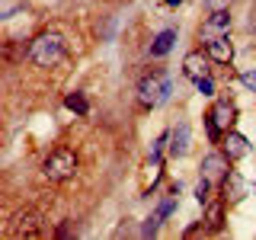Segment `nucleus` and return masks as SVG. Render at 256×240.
Returning a JSON list of instances; mask_svg holds the SVG:
<instances>
[{
	"instance_id": "1",
	"label": "nucleus",
	"mask_w": 256,
	"mask_h": 240,
	"mask_svg": "<svg viewBox=\"0 0 256 240\" xmlns=\"http://www.w3.org/2000/svg\"><path fill=\"white\" fill-rule=\"evenodd\" d=\"M64 54V38L58 32H42L38 38H32L29 45V58L32 64H38V68H54V64L61 61Z\"/></svg>"
},
{
	"instance_id": "2",
	"label": "nucleus",
	"mask_w": 256,
	"mask_h": 240,
	"mask_svg": "<svg viewBox=\"0 0 256 240\" xmlns=\"http://www.w3.org/2000/svg\"><path fill=\"white\" fill-rule=\"evenodd\" d=\"M234 122H237V109H234V102H230V100H218L212 109H208V116H205L208 138L218 141L221 134H228V132H230V125H234Z\"/></svg>"
},
{
	"instance_id": "3",
	"label": "nucleus",
	"mask_w": 256,
	"mask_h": 240,
	"mask_svg": "<svg viewBox=\"0 0 256 240\" xmlns=\"http://www.w3.org/2000/svg\"><path fill=\"white\" fill-rule=\"evenodd\" d=\"M74 170H77V154L70 148H58L54 154H48L45 166H42V173L52 182H68L74 176Z\"/></svg>"
},
{
	"instance_id": "4",
	"label": "nucleus",
	"mask_w": 256,
	"mask_h": 240,
	"mask_svg": "<svg viewBox=\"0 0 256 240\" xmlns=\"http://www.w3.org/2000/svg\"><path fill=\"white\" fill-rule=\"evenodd\" d=\"M170 96V80L164 74H150L138 84V100L141 106H160V102Z\"/></svg>"
},
{
	"instance_id": "5",
	"label": "nucleus",
	"mask_w": 256,
	"mask_h": 240,
	"mask_svg": "<svg viewBox=\"0 0 256 240\" xmlns=\"http://www.w3.org/2000/svg\"><path fill=\"white\" fill-rule=\"evenodd\" d=\"M228 160H230V157L224 154V150H221V154H208V157L202 160V176H205V180H212V182H224V176L230 173Z\"/></svg>"
},
{
	"instance_id": "6",
	"label": "nucleus",
	"mask_w": 256,
	"mask_h": 240,
	"mask_svg": "<svg viewBox=\"0 0 256 240\" xmlns=\"http://www.w3.org/2000/svg\"><path fill=\"white\" fill-rule=\"evenodd\" d=\"M228 32H230V13L228 10H212V16H208L205 26H202V38L208 42V38L228 36Z\"/></svg>"
},
{
	"instance_id": "7",
	"label": "nucleus",
	"mask_w": 256,
	"mask_h": 240,
	"mask_svg": "<svg viewBox=\"0 0 256 240\" xmlns=\"http://www.w3.org/2000/svg\"><path fill=\"white\" fill-rule=\"evenodd\" d=\"M208 61H212V54H208V52H189L186 61H182V74H186L189 80L208 77Z\"/></svg>"
},
{
	"instance_id": "8",
	"label": "nucleus",
	"mask_w": 256,
	"mask_h": 240,
	"mask_svg": "<svg viewBox=\"0 0 256 240\" xmlns=\"http://www.w3.org/2000/svg\"><path fill=\"white\" fill-rule=\"evenodd\" d=\"M13 237H36V234H42V218H38L36 212H22V214H16L13 218Z\"/></svg>"
},
{
	"instance_id": "9",
	"label": "nucleus",
	"mask_w": 256,
	"mask_h": 240,
	"mask_svg": "<svg viewBox=\"0 0 256 240\" xmlns=\"http://www.w3.org/2000/svg\"><path fill=\"white\" fill-rule=\"evenodd\" d=\"M221 150H224L230 160H240V157L250 154V141H246L244 134H237V132H228V134L221 138Z\"/></svg>"
},
{
	"instance_id": "10",
	"label": "nucleus",
	"mask_w": 256,
	"mask_h": 240,
	"mask_svg": "<svg viewBox=\"0 0 256 240\" xmlns=\"http://www.w3.org/2000/svg\"><path fill=\"white\" fill-rule=\"evenodd\" d=\"M221 189H224V198H230V202H240V198H246V182H244V176L234 173V170L224 176Z\"/></svg>"
},
{
	"instance_id": "11",
	"label": "nucleus",
	"mask_w": 256,
	"mask_h": 240,
	"mask_svg": "<svg viewBox=\"0 0 256 240\" xmlns=\"http://www.w3.org/2000/svg\"><path fill=\"white\" fill-rule=\"evenodd\" d=\"M208 54H212V61L218 64H228L234 58V45H230L228 36H218V38H208Z\"/></svg>"
},
{
	"instance_id": "12",
	"label": "nucleus",
	"mask_w": 256,
	"mask_h": 240,
	"mask_svg": "<svg viewBox=\"0 0 256 240\" xmlns=\"http://www.w3.org/2000/svg\"><path fill=\"white\" fill-rule=\"evenodd\" d=\"M221 224H224V202H212V198H208L205 228H208V230H221Z\"/></svg>"
},
{
	"instance_id": "13",
	"label": "nucleus",
	"mask_w": 256,
	"mask_h": 240,
	"mask_svg": "<svg viewBox=\"0 0 256 240\" xmlns=\"http://www.w3.org/2000/svg\"><path fill=\"white\" fill-rule=\"evenodd\" d=\"M173 42H176V32H173V29H164V32L154 38V45H150V54H154V58H164V54H170Z\"/></svg>"
},
{
	"instance_id": "14",
	"label": "nucleus",
	"mask_w": 256,
	"mask_h": 240,
	"mask_svg": "<svg viewBox=\"0 0 256 240\" xmlns=\"http://www.w3.org/2000/svg\"><path fill=\"white\" fill-rule=\"evenodd\" d=\"M186 150H189V125H176L173 144H170V154H173V157H182Z\"/></svg>"
},
{
	"instance_id": "15",
	"label": "nucleus",
	"mask_w": 256,
	"mask_h": 240,
	"mask_svg": "<svg viewBox=\"0 0 256 240\" xmlns=\"http://www.w3.org/2000/svg\"><path fill=\"white\" fill-rule=\"evenodd\" d=\"M64 106H68V109H74L77 116H86V112H90V106H86V100H84L80 93H70L68 100H64Z\"/></svg>"
},
{
	"instance_id": "16",
	"label": "nucleus",
	"mask_w": 256,
	"mask_h": 240,
	"mask_svg": "<svg viewBox=\"0 0 256 240\" xmlns=\"http://www.w3.org/2000/svg\"><path fill=\"white\" fill-rule=\"evenodd\" d=\"M173 208H176V192H170V196H166V198H164V202H160V208H157V218H160V221H164V218H166V214H170V212H173Z\"/></svg>"
},
{
	"instance_id": "17",
	"label": "nucleus",
	"mask_w": 256,
	"mask_h": 240,
	"mask_svg": "<svg viewBox=\"0 0 256 240\" xmlns=\"http://www.w3.org/2000/svg\"><path fill=\"white\" fill-rule=\"evenodd\" d=\"M208 192H212V180H205V176H202V180H198V186H196V198L208 205V198H212Z\"/></svg>"
},
{
	"instance_id": "18",
	"label": "nucleus",
	"mask_w": 256,
	"mask_h": 240,
	"mask_svg": "<svg viewBox=\"0 0 256 240\" xmlns=\"http://www.w3.org/2000/svg\"><path fill=\"white\" fill-rule=\"evenodd\" d=\"M196 86H198V93H202V96H212V93H214V84H212V77H202V80H196Z\"/></svg>"
},
{
	"instance_id": "19",
	"label": "nucleus",
	"mask_w": 256,
	"mask_h": 240,
	"mask_svg": "<svg viewBox=\"0 0 256 240\" xmlns=\"http://www.w3.org/2000/svg\"><path fill=\"white\" fill-rule=\"evenodd\" d=\"M157 221H160V218H157V214H154V218H150V221H148V224H144V228H141V234H144V237L157 234Z\"/></svg>"
},
{
	"instance_id": "20",
	"label": "nucleus",
	"mask_w": 256,
	"mask_h": 240,
	"mask_svg": "<svg viewBox=\"0 0 256 240\" xmlns=\"http://www.w3.org/2000/svg\"><path fill=\"white\" fill-rule=\"evenodd\" d=\"M205 6H208V10H228L230 0H205Z\"/></svg>"
},
{
	"instance_id": "21",
	"label": "nucleus",
	"mask_w": 256,
	"mask_h": 240,
	"mask_svg": "<svg viewBox=\"0 0 256 240\" xmlns=\"http://www.w3.org/2000/svg\"><path fill=\"white\" fill-rule=\"evenodd\" d=\"M244 84H246V86H253V90H256V74H244Z\"/></svg>"
},
{
	"instance_id": "22",
	"label": "nucleus",
	"mask_w": 256,
	"mask_h": 240,
	"mask_svg": "<svg viewBox=\"0 0 256 240\" xmlns=\"http://www.w3.org/2000/svg\"><path fill=\"white\" fill-rule=\"evenodd\" d=\"M166 4H170V6H176V4H182V0H166Z\"/></svg>"
}]
</instances>
